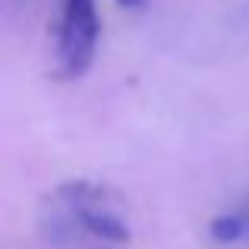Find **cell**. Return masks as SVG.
I'll list each match as a JSON object with an SVG mask.
<instances>
[{
	"label": "cell",
	"mask_w": 249,
	"mask_h": 249,
	"mask_svg": "<svg viewBox=\"0 0 249 249\" xmlns=\"http://www.w3.org/2000/svg\"><path fill=\"white\" fill-rule=\"evenodd\" d=\"M120 6H129V10H142L145 6V0H117Z\"/></svg>",
	"instance_id": "obj_3"
},
{
	"label": "cell",
	"mask_w": 249,
	"mask_h": 249,
	"mask_svg": "<svg viewBox=\"0 0 249 249\" xmlns=\"http://www.w3.org/2000/svg\"><path fill=\"white\" fill-rule=\"evenodd\" d=\"M208 233H212L218 243H237L246 233V224L240 218H233V214H221V218H214L212 224H208Z\"/></svg>",
	"instance_id": "obj_2"
},
{
	"label": "cell",
	"mask_w": 249,
	"mask_h": 249,
	"mask_svg": "<svg viewBox=\"0 0 249 249\" xmlns=\"http://www.w3.org/2000/svg\"><path fill=\"white\" fill-rule=\"evenodd\" d=\"M95 0H63L60 13V63L67 76H82L98 44Z\"/></svg>",
	"instance_id": "obj_1"
}]
</instances>
